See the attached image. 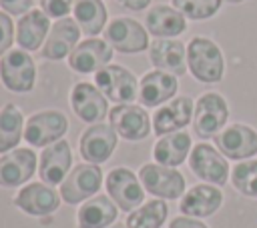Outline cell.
<instances>
[{"instance_id":"cell-1","label":"cell","mask_w":257,"mask_h":228,"mask_svg":"<svg viewBox=\"0 0 257 228\" xmlns=\"http://www.w3.org/2000/svg\"><path fill=\"white\" fill-rule=\"evenodd\" d=\"M187 66L195 80L215 84L225 74V58L221 48L207 36H193L187 44Z\"/></svg>"},{"instance_id":"cell-2","label":"cell","mask_w":257,"mask_h":228,"mask_svg":"<svg viewBox=\"0 0 257 228\" xmlns=\"http://www.w3.org/2000/svg\"><path fill=\"white\" fill-rule=\"evenodd\" d=\"M229 106L227 100L217 92H205L195 102L193 128L199 138H215L227 124Z\"/></svg>"},{"instance_id":"cell-3","label":"cell","mask_w":257,"mask_h":228,"mask_svg":"<svg viewBox=\"0 0 257 228\" xmlns=\"http://www.w3.org/2000/svg\"><path fill=\"white\" fill-rule=\"evenodd\" d=\"M0 80L10 92H30L36 84V66L26 50H8L0 58Z\"/></svg>"},{"instance_id":"cell-4","label":"cell","mask_w":257,"mask_h":228,"mask_svg":"<svg viewBox=\"0 0 257 228\" xmlns=\"http://www.w3.org/2000/svg\"><path fill=\"white\" fill-rule=\"evenodd\" d=\"M139 180L149 194H153L161 200H177L185 192L183 174L171 166L143 164L139 170Z\"/></svg>"},{"instance_id":"cell-5","label":"cell","mask_w":257,"mask_h":228,"mask_svg":"<svg viewBox=\"0 0 257 228\" xmlns=\"http://www.w3.org/2000/svg\"><path fill=\"white\" fill-rule=\"evenodd\" d=\"M94 86L112 102L118 104H133V100L139 96V84L131 70L108 64L100 68L94 74Z\"/></svg>"},{"instance_id":"cell-6","label":"cell","mask_w":257,"mask_h":228,"mask_svg":"<svg viewBox=\"0 0 257 228\" xmlns=\"http://www.w3.org/2000/svg\"><path fill=\"white\" fill-rule=\"evenodd\" d=\"M100 184L102 170L98 168V164H78L60 184V196L66 204H80L92 198L98 192Z\"/></svg>"},{"instance_id":"cell-7","label":"cell","mask_w":257,"mask_h":228,"mask_svg":"<svg viewBox=\"0 0 257 228\" xmlns=\"http://www.w3.org/2000/svg\"><path fill=\"white\" fill-rule=\"evenodd\" d=\"M68 130V120L58 110H44L28 118L24 126V140L30 146L46 148L58 142Z\"/></svg>"},{"instance_id":"cell-8","label":"cell","mask_w":257,"mask_h":228,"mask_svg":"<svg viewBox=\"0 0 257 228\" xmlns=\"http://www.w3.org/2000/svg\"><path fill=\"white\" fill-rule=\"evenodd\" d=\"M104 40L112 46V50L122 54H137L151 46L149 30L133 18H114L104 28Z\"/></svg>"},{"instance_id":"cell-9","label":"cell","mask_w":257,"mask_h":228,"mask_svg":"<svg viewBox=\"0 0 257 228\" xmlns=\"http://www.w3.org/2000/svg\"><path fill=\"white\" fill-rule=\"evenodd\" d=\"M189 166L197 178L215 186H223L229 178V164L225 156L207 142H199L197 146H193L189 154Z\"/></svg>"},{"instance_id":"cell-10","label":"cell","mask_w":257,"mask_h":228,"mask_svg":"<svg viewBox=\"0 0 257 228\" xmlns=\"http://www.w3.org/2000/svg\"><path fill=\"white\" fill-rule=\"evenodd\" d=\"M104 184H106V192L112 198V202L124 212L137 210L145 200V188L141 180L128 168L110 170Z\"/></svg>"},{"instance_id":"cell-11","label":"cell","mask_w":257,"mask_h":228,"mask_svg":"<svg viewBox=\"0 0 257 228\" xmlns=\"http://www.w3.org/2000/svg\"><path fill=\"white\" fill-rule=\"evenodd\" d=\"M110 126L118 136L131 142L145 140L151 134V118L147 110L139 104H116L108 112Z\"/></svg>"},{"instance_id":"cell-12","label":"cell","mask_w":257,"mask_h":228,"mask_svg":"<svg viewBox=\"0 0 257 228\" xmlns=\"http://www.w3.org/2000/svg\"><path fill=\"white\" fill-rule=\"evenodd\" d=\"M215 144L225 158L249 160L257 154V132L247 124H231L215 136Z\"/></svg>"},{"instance_id":"cell-13","label":"cell","mask_w":257,"mask_h":228,"mask_svg":"<svg viewBox=\"0 0 257 228\" xmlns=\"http://www.w3.org/2000/svg\"><path fill=\"white\" fill-rule=\"evenodd\" d=\"M116 130L108 124H92L88 126L82 136H80V142H78V150H80V156L88 162V164H102L106 162L114 148H116Z\"/></svg>"},{"instance_id":"cell-14","label":"cell","mask_w":257,"mask_h":228,"mask_svg":"<svg viewBox=\"0 0 257 228\" xmlns=\"http://www.w3.org/2000/svg\"><path fill=\"white\" fill-rule=\"evenodd\" d=\"M112 58V46L100 38H88L70 52L68 66L78 74H96L100 68L108 66Z\"/></svg>"},{"instance_id":"cell-15","label":"cell","mask_w":257,"mask_h":228,"mask_svg":"<svg viewBox=\"0 0 257 228\" xmlns=\"http://www.w3.org/2000/svg\"><path fill=\"white\" fill-rule=\"evenodd\" d=\"M70 106L74 114L88 124H98L104 116H108L106 96L94 84H88V82L74 84L70 92Z\"/></svg>"},{"instance_id":"cell-16","label":"cell","mask_w":257,"mask_h":228,"mask_svg":"<svg viewBox=\"0 0 257 228\" xmlns=\"http://www.w3.org/2000/svg\"><path fill=\"white\" fill-rule=\"evenodd\" d=\"M36 172V154L30 148H14L0 156V186L16 188Z\"/></svg>"},{"instance_id":"cell-17","label":"cell","mask_w":257,"mask_h":228,"mask_svg":"<svg viewBox=\"0 0 257 228\" xmlns=\"http://www.w3.org/2000/svg\"><path fill=\"white\" fill-rule=\"evenodd\" d=\"M80 26L74 18H60L50 26V32L46 36V42L42 46V58L46 60H62L64 56H70V52L76 48L80 38Z\"/></svg>"},{"instance_id":"cell-18","label":"cell","mask_w":257,"mask_h":228,"mask_svg":"<svg viewBox=\"0 0 257 228\" xmlns=\"http://www.w3.org/2000/svg\"><path fill=\"white\" fill-rule=\"evenodd\" d=\"M195 104L189 96H177L169 104L161 106L153 116V130L161 138L171 132H179L193 120Z\"/></svg>"},{"instance_id":"cell-19","label":"cell","mask_w":257,"mask_h":228,"mask_svg":"<svg viewBox=\"0 0 257 228\" xmlns=\"http://www.w3.org/2000/svg\"><path fill=\"white\" fill-rule=\"evenodd\" d=\"M72 164V152L66 140H58L50 146H46L40 154V164H38V174L44 184L54 186L62 184L64 178L68 176Z\"/></svg>"},{"instance_id":"cell-20","label":"cell","mask_w":257,"mask_h":228,"mask_svg":"<svg viewBox=\"0 0 257 228\" xmlns=\"http://www.w3.org/2000/svg\"><path fill=\"white\" fill-rule=\"evenodd\" d=\"M149 58L157 70L169 72L173 76H183L187 72V46L173 38H157L149 46Z\"/></svg>"},{"instance_id":"cell-21","label":"cell","mask_w":257,"mask_h":228,"mask_svg":"<svg viewBox=\"0 0 257 228\" xmlns=\"http://www.w3.org/2000/svg\"><path fill=\"white\" fill-rule=\"evenodd\" d=\"M179 90V80L177 76L163 72V70H151L141 78L139 84V100L147 108L161 106L169 102Z\"/></svg>"},{"instance_id":"cell-22","label":"cell","mask_w":257,"mask_h":228,"mask_svg":"<svg viewBox=\"0 0 257 228\" xmlns=\"http://www.w3.org/2000/svg\"><path fill=\"white\" fill-rule=\"evenodd\" d=\"M14 204L30 216H46L58 208L60 198L52 190V186L42 184V182H32V184H26L16 194Z\"/></svg>"},{"instance_id":"cell-23","label":"cell","mask_w":257,"mask_h":228,"mask_svg":"<svg viewBox=\"0 0 257 228\" xmlns=\"http://www.w3.org/2000/svg\"><path fill=\"white\" fill-rule=\"evenodd\" d=\"M223 204V192L213 184H197L185 192L181 200V212L191 218H205L215 214Z\"/></svg>"},{"instance_id":"cell-24","label":"cell","mask_w":257,"mask_h":228,"mask_svg":"<svg viewBox=\"0 0 257 228\" xmlns=\"http://www.w3.org/2000/svg\"><path fill=\"white\" fill-rule=\"evenodd\" d=\"M48 32H50L48 16L42 10L32 8L24 16H20V20L16 24V42H18V46H22V50L34 52L40 46H44Z\"/></svg>"},{"instance_id":"cell-25","label":"cell","mask_w":257,"mask_h":228,"mask_svg":"<svg viewBox=\"0 0 257 228\" xmlns=\"http://www.w3.org/2000/svg\"><path fill=\"white\" fill-rule=\"evenodd\" d=\"M147 30L157 38H175L187 30V20L175 6L159 4L147 14Z\"/></svg>"},{"instance_id":"cell-26","label":"cell","mask_w":257,"mask_h":228,"mask_svg":"<svg viewBox=\"0 0 257 228\" xmlns=\"http://www.w3.org/2000/svg\"><path fill=\"white\" fill-rule=\"evenodd\" d=\"M116 204L102 194H96L88 198L76 214L78 228H108L116 220Z\"/></svg>"},{"instance_id":"cell-27","label":"cell","mask_w":257,"mask_h":228,"mask_svg":"<svg viewBox=\"0 0 257 228\" xmlns=\"http://www.w3.org/2000/svg\"><path fill=\"white\" fill-rule=\"evenodd\" d=\"M189 154H191V136L185 130L161 136L153 148V158L157 160V164L171 168L183 164Z\"/></svg>"},{"instance_id":"cell-28","label":"cell","mask_w":257,"mask_h":228,"mask_svg":"<svg viewBox=\"0 0 257 228\" xmlns=\"http://www.w3.org/2000/svg\"><path fill=\"white\" fill-rule=\"evenodd\" d=\"M74 20L86 36H96L104 30L106 8L102 0H76L72 8Z\"/></svg>"},{"instance_id":"cell-29","label":"cell","mask_w":257,"mask_h":228,"mask_svg":"<svg viewBox=\"0 0 257 228\" xmlns=\"http://www.w3.org/2000/svg\"><path fill=\"white\" fill-rule=\"evenodd\" d=\"M24 136V118L16 104H6L0 110V154L16 148Z\"/></svg>"},{"instance_id":"cell-30","label":"cell","mask_w":257,"mask_h":228,"mask_svg":"<svg viewBox=\"0 0 257 228\" xmlns=\"http://www.w3.org/2000/svg\"><path fill=\"white\" fill-rule=\"evenodd\" d=\"M169 208L165 200H149L133 210L126 218V228H161L167 220Z\"/></svg>"},{"instance_id":"cell-31","label":"cell","mask_w":257,"mask_h":228,"mask_svg":"<svg viewBox=\"0 0 257 228\" xmlns=\"http://www.w3.org/2000/svg\"><path fill=\"white\" fill-rule=\"evenodd\" d=\"M233 186L247 198H257V160H241L231 172Z\"/></svg>"},{"instance_id":"cell-32","label":"cell","mask_w":257,"mask_h":228,"mask_svg":"<svg viewBox=\"0 0 257 228\" xmlns=\"http://www.w3.org/2000/svg\"><path fill=\"white\" fill-rule=\"evenodd\" d=\"M223 0H173V6L191 20H209L221 10Z\"/></svg>"},{"instance_id":"cell-33","label":"cell","mask_w":257,"mask_h":228,"mask_svg":"<svg viewBox=\"0 0 257 228\" xmlns=\"http://www.w3.org/2000/svg\"><path fill=\"white\" fill-rule=\"evenodd\" d=\"M76 0H40V10L48 16V18H66V14L74 8Z\"/></svg>"},{"instance_id":"cell-34","label":"cell","mask_w":257,"mask_h":228,"mask_svg":"<svg viewBox=\"0 0 257 228\" xmlns=\"http://www.w3.org/2000/svg\"><path fill=\"white\" fill-rule=\"evenodd\" d=\"M14 40V24L6 12H0V58L10 50Z\"/></svg>"},{"instance_id":"cell-35","label":"cell","mask_w":257,"mask_h":228,"mask_svg":"<svg viewBox=\"0 0 257 228\" xmlns=\"http://www.w3.org/2000/svg\"><path fill=\"white\" fill-rule=\"evenodd\" d=\"M0 8L6 14H20V16H24L26 12L32 10V0H0Z\"/></svg>"},{"instance_id":"cell-36","label":"cell","mask_w":257,"mask_h":228,"mask_svg":"<svg viewBox=\"0 0 257 228\" xmlns=\"http://www.w3.org/2000/svg\"><path fill=\"white\" fill-rule=\"evenodd\" d=\"M169 228H207L201 220H195L191 216H177L175 220H171Z\"/></svg>"},{"instance_id":"cell-37","label":"cell","mask_w":257,"mask_h":228,"mask_svg":"<svg viewBox=\"0 0 257 228\" xmlns=\"http://www.w3.org/2000/svg\"><path fill=\"white\" fill-rule=\"evenodd\" d=\"M120 6H124V8H128V10H135V12H139V10H145L149 4H151V0H116Z\"/></svg>"},{"instance_id":"cell-38","label":"cell","mask_w":257,"mask_h":228,"mask_svg":"<svg viewBox=\"0 0 257 228\" xmlns=\"http://www.w3.org/2000/svg\"><path fill=\"white\" fill-rule=\"evenodd\" d=\"M225 2H229V4H241V2H245V0H225Z\"/></svg>"},{"instance_id":"cell-39","label":"cell","mask_w":257,"mask_h":228,"mask_svg":"<svg viewBox=\"0 0 257 228\" xmlns=\"http://www.w3.org/2000/svg\"><path fill=\"white\" fill-rule=\"evenodd\" d=\"M110 228H126V226H122V224H114V226H110Z\"/></svg>"}]
</instances>
